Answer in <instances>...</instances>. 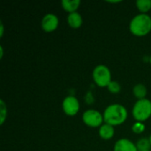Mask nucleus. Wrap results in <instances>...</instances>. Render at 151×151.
I'll use <instances>...</instances> for the list:
<instances>
[{
  "label": "nucleus",
  "instance_id": "1",
  "mask_svg": "<svg viewBox=\"0 0 151 151\" xmlns=\"http://www.w3.org/2000/svg\"><path fill=\"white\" fill-rule=\"evenodd\" d=\"M127 109L119 104L109 105L104 112V121L112 127L123 124L127 119Z\"/></svg>",
  "mask_w": 151,
  "mask_h": 151
},
{
  "label": "nucleus",
  "instance_id": "2",
  "mask_svg": "<svg viewBox=\"0 0 151 151\" xmlns=\"http://www.w3.org/2000/svg\"><path fill=\"white\" fill-rule=\"evenodd\" d=\"M129 28L134 35H147L151 31V17L145 13L134 16L130 22Z\"/></svg>",
  "mask_w": 151,
  "mask_h": 151
},
{
  "label": "nucleus",
  "instance_id": "3",
  "mask_svg": "<svg viewBox=\"0 0 151 151\" xmlns=\"http://www.w3.org/2000/svg\"><path fill=\"white\" fill-rule=\"evenodd\" d=\"M133 117L136 122H144L151 116V101L147 98L138 100L133 107Z\"/></svg>",
  "mask_w": 151,
  "mask_h": 151
},
{
  "label": "nucleus",
  "instance_id": "4",
  "mask_svg": "<svg viewBox=\"0 0 151 151\" xmlns=\"http://www.w3.org/2000/svg\"><path fill=\"white\" fill-rule=\"evenodd\" d=\"M93 79L95 83L100 88L108 87L111 81V73L110 69L104 65L96 66L93 71Z\"/></svg>",
  "mask_w": 151,
  "mask_h": 151
},
{
  "label": "nucleus",
  "instance_id": "5",
  "mask_svg": "<svg viewBox=\"0 0 151 151\" xmlns=\"http://www.w3.org/2000/svg\"><path fill=\"white\" fill-rule=\"evenodd\" d=\"M82 121L90 127H98L102 126L104 115L96 110H88L82 114Z\"/></svg>",
  "mask_w": 151,
  "mask_h": 151
},
{
  "label": "nucleus",
  "instance_id": "6",
  "mask_svg": "<svg viewBox=\"0 0 151 151\" xmlns=\"http://www.w3.org/2000/svg\"><path fill=\"white\" fill-rule=\"evenodd\" d=\"M64 112L67 116H75L80 111V103L75 96H66L62 104Z\"/></svg>",
  "mask_w": 151,
  "mask_h": 151
},
{
  "label": "nucleus",
  "instance_id": "7",
  "mask_svg": "<svg viewBox=\"0 0 151 151\" xmlns=\"http://www.w3.org/2000/svg\"><path fill=\"white\" fill-rule=\"evenodd\" d=\"M58 27V18L53 13L46 14L42 19V28L45 32H53Z\"/></svg>",
  "mask_w": 151,
  "mask_h": 151
},
{
  "label": "nucleus",
  "instance_id": "8",
  "mask_svg": "<svg viewBox=\"0 0 151 151\" xmlns=\"http://www.w3.org/2000/svg\"><path fill=\"white\" fill-rule=\"evenodd\" d=\"M113 151H138L136 144L128 139H120L116 142Z\"/></svg>",
  "mask_w": 151,
  "mask_h": 151
},
{
  "label": "nucleus",
  "instance_id": "9",
  "mask_svg": "<svg viewBox=\"0 0 151 151\" xmlns=\"http://www.w3.org/2000/svg\"><path fill=\"white\" fill-rule=\"evenodd\" d=\"M67 23L72 28L77 29L82 25V17L77 12L69 13L67 16Z\"/></svg>",
  "mask_w": 151,
  "mask_h": 151
},
{
  "label": "nucleus",
  "instance_id": "10",
  "mask_svg": "<svg viewBox=\"0 0 151 151\" xmlns=\"http://www.w3.org/2000/svg\"><path fill=\"white\" fill-rule=\"evenodd\" d=\"M115 133L114 127L109 124L102 125L99 128V135L104 140H110L113 137Z\"/></svg>",
  "mask_w": 151,
  "mask_h": 151
},
{
  "label": "nucleus",
  "instance_id": "11",
  "mask_svg": "<svg viewBox=\"0 0 151 151\" xmlns=\"http://www.w3.org/2000/svg\"><path fill=\"white\" fill-rule=\"evenodd\" d=\"M80 4H81L80 0H62L61 1L62 8L65 11L68 12L69 13L75 12L77 9L79 8Z\"/></svg>",
  "mask_w": 151,
  "mask_h": 151
},
{
  "label": "nucleus",
  "instance_id": "12",
  "mask_svg": "<svg viewBox=\"0 0 151 151\" xmlns=\"http://www.w3.org/2000/svg\"><path fill=\"white\" fill-rule=\"evenodd\" d=\"M133 93L135 97H137L139 100L144 99L147 96V88L143 84H136L133 88Z\"/></svg>",
  "mask_w": 151,
  "mask_h": 151
},
{
  "label": "nucleus",
  "instance_id": "13",
  "mask_svg": "<svg viewBox=\"0 0 151 151\" xmlns=\"http://www.w3.org/2000/svg\"><path fill=\"white\" fill-rule=\"evenodd\" d=\"M136 6L142 13H146L151 9V0H137Z\"/></svg>",
  "mask_w": 151,
  "mask_h": 151
},
{
  "label": "nucleus",
  "instance_id": "14",
  "mask_svg": "<svg viewBox=\"0 0 151 151\" xmlns=\"http://www.w3.org/2000/svg\"><path fill=\"white\" fill-rule=\"evenodd\" d=\"M136 147H137V149H138V151L148 150H150L151 148L150 139L142 138V139L138 140V142H137V143H136Z\"/></svg>",
  "mask_w": 151,
  "mask_h": 151
},
{
  "label": "nucleus",
  "instance_id": "15",
  "mask_svg": "<svg viewBox=\"0 0 151 151\" xmlns=\"http://www.w3.org/2000/svg\"><path fill=\"white\" fill-rule=\"evenodd\" d=\"M107 88H108L109 91H110L111 93H112V94H118V93H119L120 90H121V86H120V84H119L118 81H111V83L108 85Z\"/></svg>",
  "mask_w": 151,
  "mask_h": 151
},
{
  "label": "nucleus",
  "instance_id": "16",
  "mask_svg": "<svg viewBox=\"0 0 151 151\" xmlns=\"http://www.w3.org/2000/svg\"><path fill=\"white\" fill-rule=\"evenodd\" d=\"M132 130L135 134H142L145 130V126L142 122H135L132 127Z\"/></svg>",
  "mask_w": 151,
  "mask_h": 151
},
{
  "label": "nucleus",
  "instance_id": "17",
  "mask_svg": "<svg viewBox=\"0 0 151 151\" xmlns=\"http://www.w3.org/2000/svg\"><path fill=\"white\" fill-rule=\"evenodd\" d=\"M0 104H1V125L4 124L5 119H6V115H7V108L5 106V104L3 100L0 101Z\"/></svg>",
  "mask_w": 151,
  "mask_h": 151
},
{
  "label": "nucleus",
  "instance_id": "18",
  "mask_svg": "<svg viewBox=\"0 0 151 151\" xmlns=\"http://www.w3.org/2000/svg\"><path fill=\"white\" fill-rule=\"evenodd\" d=\"M0 29H1L0 36L2 37V36H3V33H4V26H3V24H2V23H1V27H0Z\"/></svg>",
  "mask_w": 151,
  "mask_h": 151
},
{
  "label": "nucleus",
  "instance_id": "19",
  "mask_svg": "<svg viewBox=\"0 0 151 151\" xmlns=\"http://www.w3.org/2000/svg\"><path fill=\"white\" fill-rule=\"evenodd\" d=\"M149 139H150V144H151V134H150V138H149Z\"/></svg>",
  "mask_w": 151,
  "mask_h": 151
},
{
  "label": "nucleus",
  "instance_id": "20",
  "mask_svg": "<svg viewBox=\"0 0 151 151\" xmlns=\"http://www.w3.org/2000/svg\"><path fill=\"white\" fill-rule=\"evenodd\" d=\"M142 151H151L150 150H142Z\"/></svg>",
  "mask_w": 151,
  "mask_h": 151
},
{
  "label": "nucleus",
  "instance_id": "21",
  "mask_svg": "<svg viewBox=\"0 0 151 151\" xmlns=\"http://www.w3.org/2000/svg\"><path fill=\"white\" fill-rule=\"evenodd\" d=\"M150 64H151V55H150Z\"/></svg>",
  "mask_w": 151,
  "mask_h": 151
}]
</instances>
